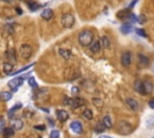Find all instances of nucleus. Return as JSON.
I'll list each match as a JSON object with an SVG mask.
<instances>
[{"instance_id":"nucleus-1","label":"nucleus","mask_w":154,"mask_h":138,"mask_svg":"<svg viewBox=\"0 0 154 138\" xmlns=\"http://www.w3.org/2000/svg\"><path fill=\"white\" fill-rule=\"evenodd\" d=\"M94 41V35L90 30H83L78 35V43L83 47H87V46H90L91 42Z\"/></svg>"},{"instance_id":"nucleus-2","label":"nucleus","mask_w":154,"mask_h":138,"mask_svg":"<svg viewBox=\"0 0 154 138\" xmlns=\"http://www.w3.org/2000/svg\"><path fill=\"white\" fill-rule=\"evenodd\" d=\"M117 131L120 133V134H130L133 131H134V127L133 125L129 123V121H125V120H120L117 125Z\"/></svg>"},{"instance_id":"nucleus-3","label":"nucleus","mask_w":154,"mask_h":138,"mask_svg":"<svg viewBox=\"0 0 154 138\" xmlns=\"http://www.w3.org/2000/svg\"><path fill=\"white\" fill-rule=\"evenodd\" d=\"M32 54H33V49L32 47H30L28 43H23L19 48V55H21V58L24 59V60H28L32 58Z\"/></svg>"},{"instance_id":"nucleus-4","label":"nucleus","mask_w":154,"mask_h":138,"mask_svg":"<svg viewBox=\"0 0 154 138\" xmlns=\"http://www.w3.org/2000/svg\"><path fill=\"white\" fill-rule=\"evenodd\" d=\"M75 24V17L71 13H64L61 16V25L64 28H72Z\"/></svg>"},{"instance_id":"nucleus-5","label":"nucleus","mask_w":154,"mask_h":138,"mask_svg":"<svg viewBox=\"0 0 154 138\" xmlns=\"http://www.w3.org/2000/svg\"><path fill=\"white\" fill-rule=\"evenodd\" d=\"M23 80H24L23 77H17V78H15V79L9 82V87L12 89V91H17L18 88L23 84Z\"/></svg>"},{"instance_id":"nucleus-6","label":"nucleus","mask_w":154,"mask_h":138,"mask_svg":"<svg viewBox=\"0 0 154 138\" xmlns=\"http://www.w3.org/2000/svg\"><path fill=\"white\" fill-rule=\"evenodd\" d=\"M131 60H133V58H131V53L130 52H124L122 54L120 63L124 67H129L131 65Z\"/></svg>"},{"instance_id":"nucleus-7","label":"nucleus","mask_w":154,"mask_h":138,"mask_svg":"<svg viewBox=\"0 0 154 138\" xmlns=\"http://www.w3.org/2000/svg\"><path fill=\"white\" fill-rule=\"evenodd\" d=\"M70 129H71V131H74V132L77 133V134H82V133H83V126H82L81 121H78V120L72 121V123L70 124Z\"/></svg>"},{"instance_id":"nucleus-8","label":"nucleus","mask_w":154,"mask_h":138,"mask_svg":"<svg viewBox=\"0 0 154 138\" xmlns=\"http://www.w3.org/2000/svg\"><path fill=\"white\" fill-rule=\"evenodd\" d=\"M125 103L128 104V107L130 108V109H133V110H139V108H140V106H139V102L135 100V99H133V97H128L127 100H125Z\"/></svg>"},{"instance_id":"nucleus-9","label":"nucleus","mask_w":154,"mask_h":138,"mask_svg":"<svg viewBox=\"0 0 154 138\" xmlns=\"http://www.w3.org/2000/svg\"><path fill=\"white\" fill-rule=\"evenodd\" d=\"M134 89H135L139 94H141V95H146V91H144V84H143V82H142V80L137 79V80L134 83Z\"/></svg>"},{"instance_id":"nucleus-10","label":"nucleus","mask_w":154,"mask_h":138,"mask_svg":"<svg viewBox=\"0 0 154 138\" xmlns=\"http://www.w3.org/2000/svg\"><path fill=\"white\" fill-rule=\"evenodd\" d=\"M55 115H57L59 121H66L69 119V113L66 112V110H64V109H58Z\"/></svg>"},{"instance_id":"nucleus-11","label":"nucleus","mask_w":154,"mask_h":138,"mask_svg":"<svg viewBox=\"0 0 154 138\" xmlns=\"http://www.w3.org/2000/svg\"><path fill=\"white\" fill-rule=\"evenodd\" d=\"M6 57H7V59L10 60V64H12V65H15V64H16V61H17V57H16V50H15V48H10V49L7 50Z\"/></svg>"},{"instance_id":"nucleus-12","label":"nucleus","mask_w":154,"mask_h":138,"mask_svg":"<svg viewBox=\"0 0 154 138\" xmlns=\"http://www.w3.org/2000/svg\"><path fill=\"white\" fill-rule=\"evenodd\" d=\"M89 47H90L91 53H99L100 49H101V42H100V40H94Z\"/></svg>"},{"instance_id":"nucleus-13","label":"nucleus","mask_w":154,"mask_h":138,"mask_svg":"<svg viewBox=\"0 0 154 138\" xmlns=\"http://www.w3.org/2000/svg\"><path fill=\"white\" fill-rule=\"evenodd\" d=\"M59 54H60L61 58H64V59H66V60L72 58V53H71V50L65 49V48H60V49H59Z\"/></svg>"},{"instance_id":"nucleus-14","label":"nucleus","mask_w":154,"mask_h":138,"mask_svg":"<svg viewBox=\"0 0 154 138\" xmlns=\"http://www.w3.org/2000/svg\"><path fill=\"white\" fill-rule=\"evenodd\" d=\"M101 124L105 126V129H112V126H113L112 118H111L110 115H105V117L102 118V121H101Z\"/></svg>"},{"instance_id":"nucleus-15","label":"nucleus","mask_w":154,"mask_h":138,"mask_svg":"<svg viewBox=\"0 0 154 138\" xmlns=\"http://www.w3.org/2000/svg\"><path fill=\"white\" fill-rule=\"evenodd\" d=\"M41 17H42L45 20L52 19V17H53V10H52V9H45V10L41 12Z\"/></svg>"},{"instance_id":"nucleus-16","label":"nucleus","mask_w":154,"mask_h":138,"mask_svg":"<svg viewBox=\"0 0 154 138\" xmlns=\"http://www.w3.org/2000/svg\"><path fill=\"white\" fill-rule=\"evenodd\" d=\"M84 104H85V100H84V99H82V97H76V99L72 100V106H71V107H74V108H80V107H82V106H84Z\"/></svg>"},{"instance_id":"nucleus-17","label":"nucleus","mask_w":154,"mask_h":138,"mask_svg":"<svg viewBox=\"0 0 154 138\" xmlns=\"http://www.w3.org/2000/svg\"><path fill=\"white\" fill-rule=\"evenodd\" d=\"M120 31L123 33V34H130L131 31H133V25H131V23H125V24H123L122 26H120Z\"/></svg>"},{"instance_id":"nucleus-18","label":"nucleus","mask_w":154,"mask_h":138,"mask_svg":"<svg viewBox=\"0 0 154 138\" xmlns=\"http://www.w3.org/2000/svg\"><path fill=\"white\" fill-rule=\"evenodd\" d=\"M13 66H15V65H12V64H10V63H5V64L3 65V71H4V73L11 74V73L13 72Z\"/></svg>"},{"instance_id":"nucleus-19","label":"nucleus","mask_w":154,"mask_h":138,"mask_svg":"<svg viewBox=\"0 0 154 138\" xmlns=\"http://www.w3.org/2000/svg\"><path fill=\"white\" fill-rule=\"evenodd\" d=\"M143 84H144V91H146V95H147V94H150V93L153 91V89H154L153 83H152V82H149V80H147V82H143Z\"/></svg>"},{"instance_id":"nucleus-20","label":"nucleus","mask_w":154,"mask_h":138,"mask_svg":"<svg viewBox=\"0 0 154 138\" xmlns=\"http://www.w3.org/2000/svg\"><path fill=\"white\" fill-rule=\"evenodd\" d=\"M3 133H4V137L5 138H10V137H12L15 134V129L13 127H5L4 131H3Z\"/></svg>"},{"instance_id":"nucleus-21","label":"nucleus","mask_w":154,"mask_h":138,"mask_svg":"<svg viewBox=\"0 0 154 138\" xmlns=\"http://www.w3.org/2000/svg\"><path fill=\"white\" fill-rule=\"evenodd\" d=\"M12 99V93L10 91H3L0 94V100L1 101H10Z\"/></svg>"},{"instance_id":"nucleus-22","label":"nucleus","mask_w":154,"mask_h":138,"mask_svg":"<svg viewBox=\"0 0 154 138\" xmlns=\"http://www.w3.org/2000/svg\"><path fill=\"white\" fill-rule=\"evenodd\" d=\"M100 42H101V47H104V48H106V49H108V48L111 47V41H110V39H108L107 36H102Z\"/></svg>"},{"instance_id":"nucleus-23","label":"nucleus","mask_w":154,"mask_h":138,"mask_svg":"<svg viewBox=\"0 0 154 138\" xmlns=\"http://www.w3.org/2000/svg\"><path fill=\"white\" fill-rule=\"evenodd\" d=\"M139 61H140V64L142 65V66H147L148 64H149V59L146 57V55H143V54H139Z\"/></svg>"},{"instance_id":"nucleus-24","label":"nucleus","mask_w":154,"mask_h":138,"mask_svg":"<svg viewBox=\"0 0 154 138\" xmlns=\"http://www.w3.org/2000/svg\"><path fill=\"white\" fill-rule=\"evenodd\" d=\"M12 124H13V129L15 130H22L23 129V121L21 120V119H13V121H12Z\"/></svg>"},{"instance_id":"nucleus-25","label":"nucleus","mask_w":154,"mask_h":138,"mask_svg":"<svg viewBox=\"0 0 154 138\" xmlns=\"http://www.w3.org/2000/svg\"><path fill=\"white\" fill-rule=\"evenodd\" d=\"M19 108H22V104H21V103H18V104L13 106L11 109H9V112H7L9 118H13V115H15V113H16V110H17V109H19Z\"/></svg>"},{"instance_id":"nucleus-26","label":"nucleus","mask_w":154,"mask_h":138,"mask_svg":"<svg viewBox=\"0 0 154 138\" xmlns=\"http://www.w3.org/2000/svg\"><path fill=\"white\" fill-rule=\"evenodd\" d=\"M28 7H29L30 11H36V10H39L41 7V5L35 3V1H28Z\"/></svg>"},{"instance_id":"nucleus-27","label":"nucleus","mask_w":154,"mask_h":138,"mask_svg":"<svg viewBox=\"0 0 154 138\" xmlns=\"http://www.w3.org/2000/svg\"><path fill=\"white\" fill-rule=\"evenodd\" d=\"M82 117L87 120H91L93 119V112H91V109H85L83 110V113H82Z\"/></svg>"},{"instance_id":"nucleus-28","label":"nucleus","mask_w":154,"mask_h":138,"mask_svg":"<svg viewBox=\"0 0 154 138\" xmlns=\"http://www.w3.org/2000/svg\"><path fill=\"white\" fill-rule=\"evenodd\" d=\"M118 18L119 19H124V18H129V16H130V13H129V10L127 9V10H123V11H120V12H118Z\"/></svg>"},{"instance_id":"nucleus-29","label":"nucleus","mask_w":154,"mask_h":138,"mask_svg":"<svg viewBox=\"0 0 154 138\" xmlns=\"http://www.w3.org/2000/svg\"><path fill=\"white\" fill-rule=\"evenodd\" d=\"M105 126L101 124V123H99V124H97L95 125V127H94V132L95 133H102V132H105Z\"/></svg>"},{"instance_id":"nucleus-30","label":"nucleus","mask_w":154,"mask_h":138,"mask_svg":"<svg viewBox=\"0 0 154 138\" xmlns=\"http://www.w3.org/2000/svg\"><path fill=\"white\" fill-rule=\"evenodd\" d=\"M135 33H136L139 36H141V37H147V33H146L143 29H141V28H137V29H135Z\"/></svg>"},{"instance_id":"nucleus-31","label":"nucleus","mask_w":154,"mask_h":138,"mask_svg":"<svg viewBox=\"0 0 154 138\" xmlns=\"http://www.w3.org/2000/svg\"><path fill=\"white\" fill-rule=\"evenodd\" d=\"M28 83H29V85L32 87L33 89H35V88L38 87V84H36V80H35V78H34V77H30V78L28 79Z\"/></svg>"},{"instance_id":"nucleus-32","label":"nucleus","mask_w":154,"mask_h":138,"mask_svg":"<svg viewBox=\"0 0 154 138\" xmlns=\"http://www.w3.org/2000/svg\"><path fill=\"white\" fill-rule=\"evenodd\" d=\"M34 64H30L29 66H25V67H23V69H21V70H18V71H16V72H12L11 73V76H16V74H19V73H22V72H24V71H27L29 67H32Z\"/></svg>"},{"instance_id":"nucleus-33","label":"nucleus","mask_w":154,"mask_h":138,"mask_svg":"<svg viewBox=\"0 0 154 138\" xmlns=\"http://www.w3.org/2000/svg\"><path fill=\"white\" fill-rule=\"evenodd\" d=\"M63 103H64L65 106H72V99H70V97H68V96H64Z\"/></svg>"},{"instance_id":"nucleus-34","label":"nucleus","mask_w":154,"mask_h":138,"mask_svg":"<svg viewBox=\"0 0 154 138\" xmlns=\"http://www.w3.org/2000/svg\"><path fill=\"white\" fill-rule=\"evenodd\" d=\"M93 103H94L97 107H99V108H100V107H102V104H104V103H102V100L97 99V97H94V99H93Z\"/></svg>"},{"instance_id":"nucleus-35","label":"nucleus","mask_w":154,"mask_h":138,"mask_svg":"<svg viewBox=\"0 0 154 138\" xmlns=\"http://www.w3.org/2000/svg\"><path fill=\"white\" fill-rule=\"evenodd\" d=\"M59 131L58 130H52L49 133V138H59Z\"/></svg>"},{"instance_id":"nucleus-36","label":"nucleus","mask_w":154,"mask_h":138,"mask_svg":"<svg viewBox=\"0 0 154 138\" xmlns=\"http://www.w3.org/2000/svg\"><path fill=\"white\" fill-rule=\"evenodd\" d=\"M5 129V120L3 117H0V132H3Z\"/></svg>"},{"instance_id":"nucleus-37","label":"nucleus","mask_w":154,"mask_h":138,"mask_svg":"<svg viewBox=\"0 0 154 138\" xmlns=\"http://www.w3.org/2000/svg\"><path fill=\"white\" fill-rule=\"evenodd\" d=\"M129 19H130V22H131V23H134V22H137V17H136V15H134V13H130V16H129Z\"/></svg>"},{"instance_id":"nucleus-38","label":"nucleus","mask_w":154,"mask_h":138,"mask_svg":"<svg viewBox=\"0 0 154 138\" xmlns=\"http://www.w3.org/2000/svg\"><path fill=\"white\" fill-rule=\"evenodd\" d=\"M137 22H139L140 24H143V23L146 22V17H144V15H141V16L137 18Z\"/></svg>"},{"instance_id":"nucleus-39","label":"nucleus","mask_w":154,"mask_h":138,"mask_svg":"<svg viewBox=\"0 0 154 138\" xmlns=\"http://www.w3.org/2000/svg\"><path fill=\"white\" fill-rule=\"evenodd\" d=\"M137 1H139V0H133V1L130 3V5L128 6V10H131V9H133V7H134V6L137 4Z\"/></svg>"},{"instance_id":"nucleus-40","label":"nucleus","mask_w":154,"mask_h":138,"mask_svg":"<svg viewBox=\"0 0 154 138\" xmlns=\"http://www.w3.org/2000/svg\"><path fill=\"white\" fill-rule=\"evenodd\" d=\"M34 129H35V130H42V131H43V130L46 129V126H45V125H35Z\"/></svg>"},{"instance_id":"nucleus-41","label":"nucleus","mask_w":154,"mask_h":138,"mask_svg":"<svg viewBox=\"0 0 154 138\" xmlns=\"http://www.w3.org/2000/svg\"><path fill=\"white\" fill-rule=\"evenodd\" d=\"M148 106H149L152 109H154V97H153V99H150V100L148 101Z\"/></svg>"},{"instance_id":"nucleus-42","label":"nucleus","mask_w":154,"mask_h":138,"mask_svg":"<svg viewBox=\"0 0 154 138\" xmlns=\"http://www.w3.org/2000/svg\"><path fill=\"white\" fill-rule=\"evenodd\" d=\"M71 91H72V94H75V95H77L78 94V88H76V87H72V89H71Z\"/></svg>"},{"instance_id":"nucleus-43","label":"nucleus","mask_w":154,"mask_h":138,"mask_svg":"<svg viewBox=\"0 0 154 138\" xmlns=\"http://www.w3.org/2000/svg\"><path fill=\"white\" fill-rule=\"evenodd\" d=\"M16 12H17L18 15H22V10H21L19 7H16Z\"/></svg>"},{"instance_id":"nucleus-44","label":"nucleus","mask_w":154,"mask_h":138,"mask_svg":"<svg viewBox=\"0 0 154 138\" xmlns=\"http://www.w3.org/2000/svg\"><path fill=\"white\" fill-rule=\"evenodd\" d=\"M99 138H112V137H110V136H101V137H99Z\"/></svg>"},{"instance_id":"nucleus-45","label":"nucleus","mask_w":154,"mask_h":138,"mask_svg":"<svg viewBox=\"0 0 154 138\" xmlns=\"http://www.w3.org/2000/svg\"><path fill=\"white\" fill-rule=\"evenodd\" d=\"M1 1H5V3H12V0H1Z\"/></svg>"},{"instance_id":"nucleus-46","label":"nucleus","mask_w":154,"mask_h":138,"mask_svg":"<svg viewBox=\"0 0 154 138\" xmlns=\"http://www.w3.org/2000/svg\"><path fill=\"white\" fill-rule=\"evenodd\" d=\"M39 138H41V137H39Z\"/></svg>"}]
</instances>
